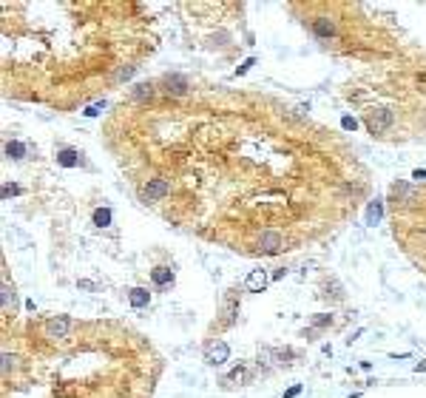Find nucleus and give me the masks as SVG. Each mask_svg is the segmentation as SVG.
<instances>
[{"instance_id": "obj_21", "label": "nucleus", "mask_w": 426, "mask_h": 398, "mask_svg": "<svg viewBox=\"0 0 426 398\" xmlns=\"http://www.w3.org/2000/svg\"><path fill=\"white\" fill-rule=\"evenodd\" d=\"M18 367V355H12V353H3V372H9Z\"/></svg>"}, {"instance_id": "obj_15", "label": "nucleus", "mask_w": 426, "mask_h": 398, "mask_svg": "<svg viewBox=\"0 0 426 398\" xmlns=\"http://www.w3.org/2000/svg\"><path fill=\"white\" fill-rule=\"evenodd\" d=\"M3 151H6V157H9V159H15V162H18V159H23V157L29 154V148L23 145V142H18V140L6 142V148H3Z\"/></svg>"}, {"instance_id": "obj_20", "label": "nucleus", "mask_w": 426, "mask_h": 398, "mask_svg": "<svg viewBox=\"0 0 426 398\" xmlns=\"http://www.w3.org/2000/svg\"><path fill=\"white\" fill-rule=\"evenodd\" d=\"M20 194H23V188L15 185V182H6V185H3V191H0V196H3V199H9V196H20Z\"/></svg>"}, {"instance_id": "obj_9", "label": "nucleus", "mask_w": 426, "mask_h": 398, "mask_svg": "<svg viewBox=\"0 0 426 398\" xmlns=\"http://www.w3.org/2000/svg\"><path fill=\"white\" fill-rule=\"evenodd\" d=\"M313 35L321 37V40H330V37H335V23H332L330 18H315L313 20Z\"/></svg>"}, {"instance_id": "obj_22", "label": "nucleus", "mask_w": 426, "mask_h": 398, "mask_svg": "<svg viewBox=\"0 0 426 398\" xmlns=\"http://www.w3.org/2000/svg\"><path fill=\"white\" fill-rule=\"evenodd\" d=\"M134 71H137V66H128V69H120L117 74H114V80H117V83H122V80L134 77Z\"/></svg>"}, {"instance_id": "obj_11", "label": "nucleus", "mask_w": 426, "mask_h": 398, "mask_svg": "<svg viewBox=\"0 0 426 398\" xmlns=\"http://www.w3.org/2000/svg\"><path fill=\"white\" fill-rule=\"evenodd\" d=\"M57 165H63V168H77L80 165V151L77 148H60L57 151Z\"/></svg>"}, {"instance_id": "obj_28", "label": "nucleus", "mask_w": 426, "mask_h": 398, "mask_svg": "<svg viewBox=\"0 0 426 398\" xmlns=\"http://www.w3.org/2000/svg\"><path fill=\"white\" fill-rule=\"evenodd\" d=\"M412 179H426V168H417V171H412Z\"/></svg>"}, {"instance_id": "obj_26", "label": "nucleus", "mask_w": 426, "mask_h": 398, "mask_svg": "<svg viewBox=\"0 0 426 398\" xmlns=\"http://www.w3.org/2000/svg\"><path fill=\"white\" fill-rule=\"evenodd\" d=\"M250 66H256V57H247V60H244L242 66H239V69H236V77H239V74H244V71L250 69Z\"/></svg>"}, {"instance_id": "obj_24", "label": "nucleus", "mask_w": 426, "mask_h": 398, "mask_svg": "<svg viewBox=\"0 0 426 398\" xmlns=\"http://www.w3.org/2000/svg\"><path fill=\"white\" fill-rule=\"evenodd\" d=\"M12 301H15V290H12L9 284H3V307H9Z\"/></svg>"}, {"instance_id": "obj_23", "label": "nucleus", "mask_w": 426, "mask_h": 398, "mask_svg": "<svg viewBox=\"0 0 426 398\" xmlns=\"http://www.w3.org/2000/svg\"><path fill=\"white\" fill-rule=\"evenodd\" d=\"M341 128H344V131H355L358 120H355V117H341Z\"/></svg>"}, {"instance_id": "obj_13", "label": "nucleus", "mask_w": 426, "mask_h": 398, "mask_svg": "<svg viewBox=\"0 0 426 398\" xmlns=\"http://www.w3.org/2000/svg\"><path fill=\"white\" fill-rule=\"evenodd\" d=\"M151 282L157 287H168V284H174V270L171 267H154L151 270Z\"/></svg>"}, {"instance_id": "obj_14", "label": "nucleus", "mask_w": 426, "mask_h": 398, "mask_svg": "<svg viewBox=\"0 0 426 398\" xmlns=\"http://www.w3.org/2000/svg\"><path fill=\"white\" fill-rule=\"evenodd\" d=\"M128 301H131V307H148V301H151V293L145 290V287H134V290L128 293Z\"/></svg>"}, {"instance_id": "obj_6", "label": "nucleus", "mask_w": 426, "mask_h": 398, "mask_svg": "<svg viewBox=\"0 0 426 398\" xmlns=\"http://www.w3.org/2000/svg\"><path fill=\"white\" fill-rule=\"evenodd\" d=\"M290 350H270V347H264V350H259V367H278V364H287L290 358Z\"/></svg>"}, {"instance_id": "obj_30", "label": "nucleus", "mask_w": 426, "mask_h": 398, "mask_svg": "<svg viewBox=\"0 0 426 398\" xmlns=\"http://www.w3.org/2000/svg\"><path fill=\"white\" fill-rule=\"evenodd\" d=\"M415 370H417V372H420V370H426V361H417V364H415Z\"/></svg>"}, {"instance_id": "obj_16", "label": "nucleus", "mask_w": 426, "mask_h": 398, "mask_svg": "<svg viewBox=\"0 0 426 398\" xmlns=\"http://www.w3.org/2000/svg\"><path fill=\"white\" fill-rule=\"evenodd\" d=\"M134 100H151L154 97V83H137L134 89H131Z\"/></svg>"}, {"instance_id": "obj_1", "label": "nucleus", "mask_w": 426, "mask_h": 398, "mask_svg": "<svg viewBox=\"0 0 426 398\" xmlns=\"http://www.w3.org/2000/svg\"><path fill=\"white\" fill-rule=\"evenodd\" d=\"M364 123H366V128H369V134H383L395 123V114H392L389 108H372V111L366 114Z\"/></svg>"}, {"instance_id": "obj_5", "label": "nucleus", "mask_w": 426, "mask_h": 398, "mask_svg": "<svg viewBox=\"0 0 426 398\" xmlns=\"http://www.w3.org/2000/svg\"><path fill=\"white\" fill-rule=\"evenodd\" d=\"M281 248H284V239H281V233H276V230H264V233L259 236V250L261 253L276 256Z\"/></svg>"}, {"instance_id": "obj_7", "label": "nucleus", "mask_w": 426, "mask_h": 398, "mask_svg": "<svg viewBox=\"0 0 426 398\" xmlns=\"http://www.w3.org/2000/svg\"><path fill=\"white\" fill-rule=\"evenodd\" d=\"M270 279H273V276L267 273V270H250V273H247V279H244V287H247V290L250 293H264V287H267L270 284Z\"/></svg>"}, {"instance_id": "obj_25", "label": "nucleus", "mask_w": 426, "mask_h": 398, "mask_svg": "<svg viewBox=\"0 0 426 398\" xmlns=\"http://www.w3.org/2000/svg\"><path fill=\"white\" fill-rule=\"evenodd\" d=\"M330 321H332V316H327V313H318V316H315V327H327Z\"/></svg>"}, {"instance_id": "obj_19", "label": "nucleus", "mask_w": 426, "mask_h": 398, "mask_svg": "<svg viewBox=\"0 0 426 398\" xmlns=\"http://www.w3.org/2000/svg\"><path fill=\"white\" fill-rule=\"evenodd\" d=\"M105 106H108L105 100H97V103L86 106V111H83V114H86V117H97V114H103V111H105Z\"/></svg>"}, {"instance_id": "obj_3", "label": "nucleus", "mask_w": 426, "mask_h": 398, "mask_svg": "<svg viewBox=\"0 0 426 398\" xmlns=\"http://www.w3.org/2000/svg\"><path fill=\"white\" fill-rule=\"evenodd\" d=\"M227 358H230V347H227L225 341H210V344L205 347V361H208L210 367H222Z\"/></svg>"}, {"instance_id": "obj_4", "label": "nucleus", "mask_w": 426, "mask_h": 398, "mask_svg": "<svg viewBox=\"0 0 426 398\" xmlns=\"http://www.w3.org/2000/svg\"><path fill=\"white\" fill-rule=\"evenodd\" d=\"M162 86H165V91L174 94V97H182V94H188V89H191L188 77H185V74H176V71H171V74L162 77Z\"/></svg>"}, {"instance_id": "obj_27", "label": "nucleus", "mask_w": 426, "mask_h": 398, "mask_svg": "<svg viewBox=\"0 0 426 398\" xmlns=\"http://www.w3.org/2000/svg\"><path fill=\"white\" fill-rule=\"evenodd\" d=\"M298 392H301V384H293V387H290L287 392H284V398H296Z\"/></svg>"}, {"instance_id": "obj_2", "label": "nucleus", "mask_w": 426, "mask_h": 398, "mask_svg": "<svg viewBox=\"0 0 426 398\" xmlns=\"http://www.w3.org/2000/svg\"><path fill=\"white\" fill-rule=\"evenodd\" d=\"M168 194H171V182L162 179V177L148 179V182L142 185V199H145V202H157V199H162V196H168Z\"/></svg>"}, {"instance_id": "obj_12", "label": "nucleus", "mask_w": 426, "mask_h": 398, "mask_svg": "<svg viewBox=\"0 0 426 398\" xmlns=\"http://www.w3.org/2000/svg\"><path fill=\"white\" fill-rule=\"evenodd\" d=\"M247 378H250L247 367H242V364H239V367H236L233 372H227L225 378H222V384H225V387H242V384H244Z\"/></svg>"}, {"instance_id": "obj_17", "label": "nucleus", "mask_w": 426, "mask_h": 398, "mask_svg": "<svg viewBox=\"0 0 426 398\" xmlns=\"http://www.w3.org/2000/svg\"><path fill=\"white\" fill-rule=\"evenodd\" d=\"M233 321H236V293L230 290L225 301V324H233Z\"/></svg>"}, {"instance_id": "obj_10", "label": "nucleus", "mask_w": 426, "mask_h": 398, "mask_svg": "<svg viewBox=\"0 0 426 398\" xmlns=\"http://www.w3.org/2000/svg\"><path fill=\"white\" fill-rule=\"evenodd\" d=\"M381 219H383V199H381V196H375L372 202L366 205L364 222H366V225H378Z\"/></svg>"}, {"instance_id": "obj_18", "label": "nucleus", "mask_w": 426, "mask_h": 398, "mask_svg": "<svg viewBox=\"0 0 426 398\" xmlns=\"http://www.w3.org/2000/svg\"><path fill=\"white\" fill-rule=\"evenodd\" d=\"M94 225L97 228H108V225H111V208H97L94 211Z\"/></svg>"}, {"instance_id": "obj_8", "label": "nucleus", "mask_w": 426, "mask_h": 398, "mask_svg": "<svg viewBox=\"0 0 426 398\" xmlns=\"http://www.w3.org/2000/svg\"><path fill=\"white\" fill-rule=\"evenodd\" d=\"M69 330H71V318L69 316H54V318L46 321V333H49L52 338H63Z\"/></svg>"}, {"instance_id": "obj_29", "label": "nucleus", "mask_w": 426, "mask_h": 398, "mask_svg": "<svg viewBox=\"0 0 426 398\" xmlns=\"http://www.w3.org/2000/svg\"><path fill=\"white\" fill-rule=\"evenodd\" d=\"M284 273H287V270H284V267H278V270H273V279H284Z\"/></svg>"}]
</instances>
